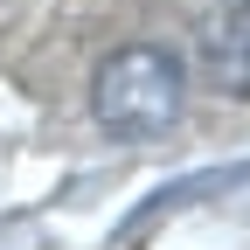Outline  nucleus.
Wrapping results in <instances>:
<instances>
[{
  "mask_svg": "<svg viewBox=\"0 0 250 250\" xmlns=\"http://www.w3.org/2000/svg\"><path fill=\"white\" fill-rule=\"evenodd\" d=\"M188 104V70L181 56L160 42H132V49H111L90 77V111L111 139H160L167 125Z\"/></svg>",
  "mask_w": 250,
  "mask_h": 250,
  "instance_id": "f257e3e1",
  "label": "nucleus"
},
{
  "mask_svg": "<svg viewBox=\"0 0 250 250\" xmlns=\"http://www.w3.org/2000/svg\"><path fill=\"white\" fill-rule=\"evenodd\" d=\"M195 62H202L208 90H223V98L250 104V0H229V7H215V14L202 21Z\"/></svg>",
  "mask_w": 250,
  "mask_h": 250,
  "instance_id": "f03ea898",
  "label": "nucleus"
}]
</instances>
